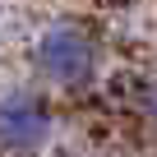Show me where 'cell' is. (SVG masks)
<instances>
[{
  "label": "cell",
  "instance_id": "cell-1",
  "mask_svg": "<svg viewBox=\"0 0 157 157\" xmlns=\"http://www.w3.org/2000/svg\"><path fill=\"white\" fill-rule=\"evenodd\" d=\"M33 65L46 83L56 88H83L97 78L102 65V46L88 28H74V23H56L46 33H37L33 42Z\"/></svg>",
  "mask_w": 157,
  "mask_h": 157
},
{
  "label": "cell",
  "instance_id": "cell-2",
  "mask_svg": "<svg viewBox=\"0 0 157 157\" xmlns=\"http://www.w3.org/2000/svg\"><path fill=\"white\" fill-rule=\"evenodd\" d=\"M51 139V111L33 93L0 97V152H37Z\"/></svg>",
  "mask_w": 157,
  "mask_h": 157
},
{
  "label": "cell",
  "instance_id": "cell-3",
  "mask_svg": "<svg viewBox=\"0 0 157 157\" xmlns=\"http://www.w3.org/2000/svg\"><path fill=\"white\" fill-rule=\"evenodd\" d=\"M139 106L157 120V83H143V93H139Z\"/></svg>",
  "mask_w": 157,
  "mask_h": 157
}]
</instances>
